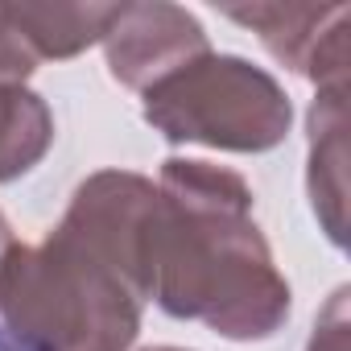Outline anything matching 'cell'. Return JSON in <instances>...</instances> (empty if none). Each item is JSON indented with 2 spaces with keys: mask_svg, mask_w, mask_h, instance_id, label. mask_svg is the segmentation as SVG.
I'll return each mask as SVG.
<instances>
[{
  "mask_svg": "<svg viewBox=\"0 0 351 351\" xmlns=\"http://www.w3.org/2000/svg\"><path fill=\"white\" fill-rule=\"evenodd\" d=\"M149 298L169 314L203 322L223 339L252 343L289 318V285L252 219L240 173L169 157L149 228Z\"/></svg>",
  "mask_w": 351,
  "mask_h": 351,
  "instance_id": "obj_1",
  "label": "cell"
},
{
  "mask_svg": "<svg viewBox=\"0 0 351 351\" xmlns=\"http://www.w3.org/2000/svg\"><path fill=\"white\" fill-rule=\"evenodd\" d=\"M145 293L66 228L0 256V322L25 351H128Z\"/></svg>",
  "mask_w": 351,
  "mask_h": 351,
  "instance_id": "obj_2",
  "label": "cell"
},
{
  "mask_svg": "<svg viewBox=\"0 0 351 351\" xmlns=\"http://www.w3.org/2000/svg\"><path fill=\"white\" fill-rule=\"evenodd\" d=\"M145 120L173 145L265 153L285 141L293 112L269 71L236 54H203L145 91Z\"/></svg>",
  "mask_w": 351,
  "mask_h": 351,
  "instance_id": "obj_3",
  "label": "cell"
},
{
  "mask_svg": "<svg viewBox=\"0 0 351 351\" xmlns=\"http://www.w3.org/2000/svg\"><path fill=\"white\" fill-rule=\"evenodd\" d=\"M108 71L128 91H149L165 75L211 54L203 25L178 5H120L116 21L104 34Z\"/></svg>",
  "mask_w": 351,
  "mask_h": 351,
  "instance_id": "obj_4",
  "label": "cell"
},
{
  "mask_svg": "<svg viewBox=\"0 0 351 351\" xmlns=\"http://www.w3.org/2000/svg\"><path fill=\"white\" fill-rule=\"evenodd\" d=\"M223 17L256 29L281 66L318 87L347 83V5H244Z\"/></svg>",
  "mask_w": 351,
  "mask_h": 351,
  "instance_id": "obj_5",
  "label": "cell"
},
{
  "mask_svg": "<svg viewBox=\"0 0 351 351\" xmlns=\"http://www.w3.org/2000/svg\"><path fill=\"white\" fill-rule=\"evenodd\" d=\"M310 199L335 248L347 240V83L318 87L310 108Z\"/></svg>",
  "mask_w": 351,
  "mask_h": 351,
  "instance_id": "obj_6",
  "label": "cell"
},
{
  "mask_svg": "<svg viewBox=\"0 0 351 351\" xmlns=\"http://www.w3.org/2000/svg\"><path fill=\"white\" fill-rule=\"evenodd\" d=\"M29 50L42 58H75L104 42L120 5H5Z\"/></svg>",
  "mask_w": 351,
  "mask_h": 351,
  "instance_id": "obj_7",
  "label": "cell"
},
{
  "mask_svg": "<svg viewBox=\"0 0 351 351\" xmlns=\"http://www.w3.org/2000/svg\"><path fill=\"white\" fill-rule=\"evenodd\" d=\"M54 145V116L29 87L0 83V182L29 173Z\"/></svg>",
  "mask_w": 351,
  "mask_h": 351,
  "instance_id": "obj_8",
  "label": "cell"
},
{
  "mask_svg": "<svg viewBox=\"0 0 351 351\" xmlns=\"http://www.w3.org/2000/svg\"><path fill=\"white\" fill-rule=\"evenodd\" d=\"M34 71H38V54L29 50V42L13 25L9 9L0 5V83L5 87H25V79Z\"/></svg>",
  "mask_w": 351,
  "mask_h": 351,
  "instance_id": "obj_9",
  "label": "cell"
},
{
  "mask_svg": "<svg viewBox=\"0 0 351 351\" xmlns=\"http://www.w3.org/2000/svg\"><path fill=\"white\" fill-rule=\"evenodd\" d=\"M347 285L335 289V298L326 302V310L318 314V326L310 335L306 351H351V314H347Z\"/></svg>",
  "mask_w": 351,
  "mask_h": 351,
  "instance_id": "obj_10",
  "label": "cell"
},
{
  "mask_svg": "<svg viewBox=\"0 0 351 351\" xmlns=\"http://www.w3.org/2000/svg\"><path fill=\"white\" fill-rule=\"evenodd\" d=\"M13 244H17V240H13V232H9V219L0 215V256H5V252H9Z\"/></svg>",
  "mask_w": 351,
  "mask_h": 351,
  "instance_id": "obj_11",
  "label": "cell"
},
{
  "mask_svg": "<svg viewBox=\"0 0 351 351\" xmlns=\"http://www.w3.org/2000/svg\"><path fill=\"white\" fill-rule=\"evenodd\" d=\"M149 351H182V347H149Z\"/></svg>",
  "mask_w": 351,
  "mask_h": 351,
  "instance_id": "obj_12",
  "label": "cell"
}]
</instances>
